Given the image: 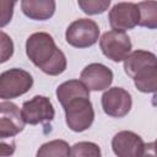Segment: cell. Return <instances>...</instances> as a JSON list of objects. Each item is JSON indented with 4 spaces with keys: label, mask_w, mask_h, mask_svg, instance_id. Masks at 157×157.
I'll use <instances>...</instances> for the list:
<instances>
[{
    "label": "cell",
    "mask_w": 157,
    "mask_h": 157,
    "mask_svg": "<svg viewBox=\"0 0 157 157\" xmlns=\"http://www.w3.org/2000/svg\"><path fill=\"white\" fill-rule=\"evenodd\" d=\"M26 54L37 67L49 76H58L66 70V56L49 33L36 32L31 34L26 40Z\"/></svg>",
    "instance_id": "6da1fadb"
},
{
    "label": "cell",
    "mask_w": 157,
    "mask_h": 157,
    "mask_svg": "<svg viewBox=\"0 0 157 157\" xmlns=\"http://www.w3.org/2000/svg\"><path fill=\"white\" fill-rule=\"evenodd\" d=\"M124 70L142 93L157 92V56L147 50H135L124 59Z\"/></svg>",
    "instance_id": "7a4b0ae2"
},
{
    "label": "cell",
    "mask_w": 157,
    "mask_h": 157,
    "mask_svg": "<svg viewBox=\"0 0 157 157\" xmlns=\"http://www.w3.org/2000/svg\"><path fill=\"white\" fill-rule=\"evenodd\" d=\"M65 112L66 125L75 132H82L91 128L94 120V110L90 96H77L61 105Z\"/></svg>",
    "instance_id": "3957f363"
},
{
    "label": "cell",
    "mask_w": 157,
    "mask_h": 157,
    "mask_svg": "<svg viewBox=\"0 0 157 157\" xmlns=\"http://www.w3.org/2000/svg\"><path fill=\"white\" fill-rule=\"evenodd\" d=\"M33 86L32 75L22 69L13 67L0 75V98L13 99L27 93Z\"/></svg>",
    "instance_id": "277c9868"
},
{
    "label": "cell",
    "mask_w": 157,
    "mask_h": 157,
    "mask_svg": "<svg viewBox=\"0 0 157 157\" xmlns=\"http://www.w3.org/2000/svg\"><path fill=\"white\" fill-rule=\"evenodd\" d=\"M66 42L75 48H88L99 38L98 25L90 18H78L69 25L65 32Z\"/></svg>",
    "instance_id": "5b68a950"
},
{
    "label": "cell",
    "mask_w": 157,
    "mask_h": 157,
    "mask_svg": "<svg viewBox=\"0 0 157 157\" xmlns=\"http://www.w3.org/2000/svg\"><path fill=\"white\" fill-rule=\"evenodd\" d=\"M99 47L102 53L114 63L124 61V59L131 52V40L129 36L123 31H108L104 32L99 39Z\"/></svg>",
    "instance_id": "8992f818"
},
{
    "label": "cell",
    "mask_w": 157,
    "mask_h": 157,
    "mask_svg": "<svg viewBox=\"0 0 157 157\" xmlns=\"http://www.w3.org/2000/svg\"><path fill=\"white\" fill-rule=\"evenodd\" d=\"M101 102L104 113L113 118H123L128 115L132 107L131 94L121 87L108 88L102 94Z\"/></svg>",
    "instance_id": "52a82bcc"
},
{
    "label": "cell",
    "mask_w": 157,
    "mask_h": 157,
    "mask_svg": "<svg viewBox=\"0 0 157 157\" xmlns=\"http://www.w3.org/2000/svg\"><path fill=\"white\" fill-rule=\"evenodd\" d=\"M21 110L25 121L29 125L52 121L55 115L53 103L45 96H34L32 99L23 102Z\"/></svg>",
    "instance_id": "ba28073f"
},
{
    "label": "cell",
    "mask_w": 157,
    "mask_h": 157,
    "mask_svg": "<svg viewBox=\"0 0 157 157\" xmlns=\"http://www.w3.org/2000/svg\"><path fill=\"white\" fill-rule=\"evenodd\" d=\"M109 25L112 29L115 31H128L132 29L139 25L140 21V10L139 5L134 2H119L115 4L108 15Z\"/></svg>",
    "instance_id": "9c48e42d"
},
{
    "label": "cell",
    "mask_w": 157,
    "mask_h": 157,
    "mask_svg": "<svg viewBox=\"0 0 157 157\" xmlns=\"http://www.w3.org/2000/svg\"><path fill=\"white\" fill-rule=\"evenodd\" d=\"M146 145L140 135L134 131L123 130L112 139L113 152L118 157H140L146 153Z\"/></svg>",
    "instance_id": "30bf717a"
},
{
    "label": "cell",
    "mask_w": 157,
    "mask_h": 157,
    "mask_svg": "<svg viewBox=\"0 0 157 157\" xmlns=\"http://www.w3.org/2000/svg\"><path fill=\"white\" fill-rule=\"evenodd\" d=\"M22 110L12 102L2 101L0 103V137H12L21 132L25 128Z\"/></svg>",
    "instance_id": "8fae6325"
},
{
    "label": "cell",
    "mask_w": 157,
    "mask_h": 157,
    "mask_svg": "<svg viewBox=\"0 0 157 157\" xmlns=\"http://www.w3.org/2000/svg\"><path fill=\"white\" fill-rule=\"evenodd\" d=\"M80 78L90 91H103L112 85L113 72L101 63H92L81 71Z\"/></svg>",
    "instance_id": "7c38bea8"
},
{
    "label": "cell",
    "mask_w": 157,
    "mask_h": 157,
    "mask_svg": "<svg viewBox=\"0 0 157 157\" xmlns=\"http://www.w3.org/2000/svg\"><path fill=\"white\" fill-rule=\"evenodd\" d=\"M55 0H22L21 10L31 20L45 21L55 12Z\"/></svg>",
    "instance_id": "4fadbf2b"
},
{
    "label": "cell",
    "mask_w": 157,
    "mask_h": 157,
    "mask_svg": "<svg viewBox=\"0 0 157 157\" xmlns=\"http://www.w3.org/2000/svg\"><path fill=\"white\" fill-rule=\"evenodd\" d=\"M77 96H90V90L81 80L65 81L56 88V98L61 105Z\"/></svg>",
    "instance_id": "5bb4252c"
},
{
    "label": "cell",
    "mask_w": 157,
    "mask_h": 157,
    "mask_svg": "<svg viewBox=\"0 0 157 157\" xmlns=\"http://www.w3.org/2000/svg\"><path fill=\"white\" fill-rule=\"evenodd\" d=\"M139 26L148 29H157V0H144L139 4Z\"/></svg>",
    "instance_id": "9a60e30c"
},
{
    "label": "cell",
    "mask_w": 157,
    "mask_h": 157,
    "mask_svg": "<svg viewBox=\"0 0 157 157\" xmlns=\"http://www.w3.org/2000/svg\"><path fill=\"white\" fill-rule=\"evenodd\" d=\"M38 157L43 156H54V157H69L71 156L70 146L64 140H53L43 144L37 151Z\"/></svg>",
    "instance_id": "2e32d148"
},
{
    "label": "cell",
    "mask_w": 157,
    "mask_h": 157,
    "mask_svg": "<svg viewBox=\"0 0 157 157\" xmlns=\"http://www.w3.org/2000/svg\"><path fill=\"white\" fill-rule=\"evenodd\" d=\"M112 0H77L80 9L86 15H99L108 10Z\"/></svg>",
    "instance_id": "e0dca14e"
},
{
    "label": "cell",
    "mask_w": 157,
    "mask_h": 157,
    "mask_svg": "<svg viewBox=\"0 0 157 157\" xmlns=\"http://www.w3.org/2000/svg\"><path fill=\"white\" fill-rule=\"evenodd\" d=\"M71 156L75 157H80V156H85V157H99L101 156V150L99 146L94 142H88V141H81L75 144L71 147Z\"/></svg>",
    "instance_id": "ac0fdd59"
},
{
    "label": "cell",
    "mask_w": 157,
    "mask_h": 157,
    "mask_svg": "<svg viewBox=\"0 0 157 157\" xmlns=\"http://www.w3.org/2000/svg\"><path fill=\"white\" fill-rule=\"evenodd\" d=\"M17 0H0V26L4 28L11 20L13 15V6Z\"/></svg>",
    "instance_id": "d6986e66"
},
{
    "label": "cell",
    "mask_w": 157,
    "mask_h": 157,
    "mask_svg": "<svg viewBox=\"0 0 157 157\" xmlns=\"http://www.w3.org/2000/svg\"><path fill=\"white\" fill-rule=\"evenodd\" d=\"M13 54V43L11 38L5 33L1 32V63H5L7 59H10Z\"/></svg>",
    "instance_id": "ffe728a7"
},
{
    "label": "cell",
    "mask_w": 157,
    "mask_h": 157,
    "mask_svg": "<svg viewBox=\"0 0 157 157\" xmlns=\"http://www.w3.org/2000/svg\"><path fill=\"white\" fill-rule=\"evenodd\" d=\"M152 147H153V150H155V155L157 156V139H156V141L153 142V145H152Z\"/></svg>",
    "instance_id": "44dd1931"
}]
</instances>
